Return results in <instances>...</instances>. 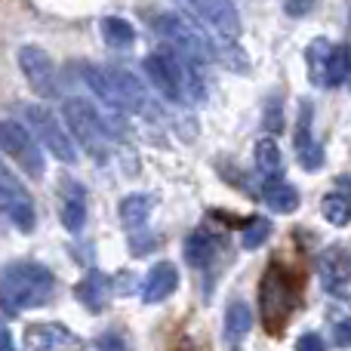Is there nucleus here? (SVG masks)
<instances>
[{
    "mask_svg": "<svg viewBox=\"0 0 351 351\" xmlns=\"http://www.w3.org/2000/svg\"><path fill=\"white\" fill-rule=\"evenodd\" d=\"M56 290L53 271L37 262H12L0 271V308L6 315H19L28 308H40Z\"/></svg>",
    "mask_w": 351,
    "mask_h": 351,
    "instance_id": "nucleus-1",
    "label": "nucleus"
},
{
    "mask_svg": "<svg viewBox=\"0 0 351 351\" xmlns=\"http://www.w3.org/2000/svg\"><path fill=\"white\" fill-rule=\"evenodd\" d=\"M84 77L90 84V90L99 99L111 105V108H123V111H142L148 102L145 86L142 80H136L133 74L121 71V68H99V65H86Z\"/></svg>",
    "mask_w": 351,
    "mask_h": 351,
    "instance_id": "nucleus-2",
    "label": "nucleus"
},
{
    "mask_svg": "<svg viewBox=\"0 0 351 351\" xmlns=\"http://www.w3.org/2000/svg\"><path fill=\"white\" fill-rule=\"evenodd\" d=\"M290 308H293V290H290V284H287V271L278 262H271L259 284V315L271 336H278L280 330L287 327Z\"/></svg>",
    "mask_w": 351,
    "mask_h": 351,
    "instance_id": "nucleus-3",
    "label": "nucleus"
},
{
    "mask_svg": "<svg viewBox=\"0 0 351 351\" xmlns=\"http://www.w3.org/2000/svg\"><path fill=\"white\" fill-rule=\"evenodd\" d=\"M158 31L179 49L182 59L194 62V65H204V62L216 59V47H213L204 31L188 22L182 12H164V16L158 19Z\"/></svg>",
    "mask_w": 351,
    "mask_h": 351,
    "instance_id": "nucleus-4",
    "label": "nucleus"
},
{
    "mask_svg": "<svg viewBox=\"0 0 351 351\" xmlns=\"http://www.w3.org/2000/svg\"><path fill=\"white\" fill-rule=\"evenodd\" d=\"M62 117H65V123H68V130H71L74 139H77L84 148H90L93 158L102 160L105 133H108V127H105L102 117L96 114V108H93L86 99H68V102L62 105Z\"/></svg>",
    "mask_w": 351,
    "mask_h": 351,
    "instance_id": "nucleus-5",
    "label": "nucleus"
},
{
    "mask_svg": "<svg viewBox=\"0 0 351 351\" xmlns=\"http://www.w3.org/2000/svg\"><path fill=\"white\" fill-rule=\"evenodd\" d=\"M0 148L3 154H10L22 173H28L31 179H43L47 173V160H43V152L37 148V142L31 139V133L16 121H0Z\"/></svg>",
    "mask_w": 351,
    "mask_h": 351,
    "instance_id": "nucleus-6",
    "label": "nucleus"
},
{
    "mask_svg": "<svg viewBox=\"0 0 351 351\" xmlns=\"http://www.w3.org/2000/svg\"><path fill=\"white\" fill-rule=\"evenodd\" d=\"M25 114H28L31 127H34L40 148H47V152L53 154L56 160H62V164H77V148H74L71 136L62 130L59 117H56L53 111L40 108V105H31Z\"/></svg>",
    "mask_w": 351,
    "mask_h": 351,
    "instance_id": "nucleus-7",
    "label": "nucleus"
},
{
    "mask_svg": "<svg viewBox=\"0 0 351 351\" xmlns=\"http://www.w3.org/2000/svg\"><path fill=\"white\" fill-rule=\"evenodd\" d=\"M0 210L12 219V225H16L19 231H31L37 222L31 194L25 191L22 182H19L10 170H3V167H0Z\"/></svg>",
    "mask_w": 351,
    "mask_h": 351,
    "instance_id": "nucleus-8",
    "label": "nucleus"
},
{
    "mask_svg": "<svg viewBox=\"0 0 351 351\" xmlns=\"http://www.w3.org/2000/svg\"><path fill=\"white\" fill-rule=\"evenodd\" d=\"M19 68H22L25 80L31 84V90L43 99H56L59 96V84H56V65L49 59L47 49L40 47H22L19 49Z\"/></svg>",
    "mask_w": 351,
    "mask_h": 351,
    "instance_id": "nucleus-9",
    "label": "nucleus"
},
{
    "mask_svg": "<svg viewBox=\"0 0 351 351\" xmlns=\"http://www.w3.org/2000/svg\"><path fill=\"white\" fill-rule=\"evenodd\" d=\"M25 346L31 351H84V339L65 324H31L25 330Z\"/></svg>",
    "mask_w": 351,
    "mask_h": 351,
    "instance_id": "nucleus-10",
    "label": "nucleus"
},
{
    "mask_svg": "<svg viewBox=\"0 0 351 351\" xmlns=\"http://www.w3.org/2000/svg\"><path fill=\"white\" fill-rule=\"evenodd\" d=\"M317 274L327 293L333 296H348L351 290V253L346 247H330L317 259Z\"/></svg>",
    "mask_w": 351,
    "mask_h": 351,
    "instance_id": "nucleus-11",
    "label": "nucleus"
},
{
    "mask_svg": "<svg viewBox=\"0 0 351 351\" xmlns=\"http://www.w3.org/2000/svg\"><path fill=\"white\" fill-rule=\"evenodd\" d=\"M185 12L197 16L200 22L210 25L216 34H222L225 40L241 34V16H237L234 3H228V0H197V3H188Z\"/></svg>",
    "mask_w": 351,
    "mask_h": 351,
    "instance_id": "nucleus-12",
    "label": "nucleus"
},
{
    "mask_svg": "<svg viewBox=\"0 0 351 351\" xmlns=\"http://www.w3.org/2000/svg\"><path fill=\"white\" fill-rule=\"evenodd\" d=\"M176 287H179V271H176V265L173 262H160V265H154L152 271H148L145 284H142V299H145L148 305H158L173 296Z\"/></svg>",
    "mask_w": 351,
    "mask_h": 351,
    "instance_id": "nucleus-13",
    "label": "nucleus"
},
{
    "mask_svg": "<svg viewBox=\"0 0 351 351\" xmlns=\"http://www.w3.org/2000/svg\"><path fill=\"white\" fill-rule=\"evenodd\" d=\"M59 216L62 225H65L71 234H77L86 222V197H84V188L68 182V191L62 194V206H59Z\"/></svg>",
    "mask_w": 351,
    "mask_h": 351,
    "instance_id": "nucleus-14",
    "label": "nucleus"
},
{
    "mask_svg": "<svg viewBox=\"0 0 351 351\" xmlns=\"http://www.w3.org/2000/svg\"><path fill=\"white\" fill-rule=\"evenodd\" d=\"M250 330H253V311H250L247 302L234 299V302L228 305V311H225V330H222L225 342H228L231 348H237Z\"/></svg>",
    "mask_w": 351,
    "mask_h": 351,
    "instance_id": "nucleus-15",
    "label": "nucleus"
},
{
    "mask_svg": "<svg viewBox=\"0 0 351 351\" xmlns=\"http://www.w3.org/2000/svg\"><path fill=\"white\" fill-rule=\"evenodd\" d=\"M262 200H265L268 210H274V213H296L299 210V191L284 179L262 182Z\"/></svg>",
    "mask_w": 351,
    "mask_h": 351,
    "instance_id": "nucleus-16",
    "label": "nucleus"
},
{
    "mask_svg": "<svg viewBox=\"0 0 351 351\" xmlns=\"http://www.w3.org/2000/svg\"><path fill=\"white\" fill-rule=\"evenodd\" d=\"M111 296V280L102 271H90L84 280L77 284V299L86 305L90 311H102L105 302Z\"/></svg>",
    "mask_w": 351,
    "mask_h": 351,
    "instance_id": "nucleus-17",
    "label": "nucleus"
},
{
    "mask_svg": "<svg viewBox=\"0 0 351 351\" xmlns=\"http://www.w3.org/2000/svg\"><path fill=\"white\" fill-rule=\"evenodd\" d=\"M154 204H158L154 194H130V197L121 200V222L127 228H142L148 222V216H152Z\"/></svg>",
    "mask_w": 351,
    "mask_h": 351,
    "instance_id": "nucleus-18",
    "label": "nucleus"
},
{
    "mask_svg": "<svg viewBox=\"0 0 351 351\" xmlns=\"http://www.w3.org/2000/svg\"><path fill=\"white\" fill-rule=\"evenodd\" d=\"M330 49H333V43H330L327 37H317V40H311V43H308V49H305L308 74H311V80H315L317 86H327V62H330Z\"/></svg>",
    "mask_w": 351,
    "mask_h": 351,
    "instance_id": "nucleus-19",
    "label": "nucleus"
},
{
    "mask_svg": "<svg viewBox=\"0 0 351 351\" xmlns=\"http://www.w3.org/2000/svg\"><path fill=\"white\" fill-rule=\"evenodd\" d=\"M256 167L265 176V182L280 179V170H284V158H280V148L274 139H259L256 142Z\"/></svg>",
    "mask_w": 351,
    "mask_h": 351,
    "instance_id": "nucleus-20",
    "label": "nucleus"
},
{
    "mask_svg": "<svg viewBox=\"0 0 351 351\" xmlns=\"http://www.w3.org/2000/svg\"><path fill=\"white\" fill-rule=\"evenodd\" d=\"M102 37H105V43H108V47L127 49V47H133V43H136V28L127 22V19L108 16V19H102Z\"/></svg>",
    "mask_w": 351,
    "mask_h": 351,
    "instance_id": "nucleus-21",
    "label": "nucleus"
},
{
    "mask_svg": "<svg viewBox=\"0 0 351 351\" xmlns=\"http://www.w3.org/2000/svg\"><path fill=\"white\" fill-rule=\"evenodd\" d=\"M185 262L191 268H204V265H210V259H213V237L206 234V231H194V234H188V241H185Z\"/></svg>",
    "mask_w": 351,
    "mask_h": 351,
    "instance_id": "nucleus-22",
    "label": "nucleus"
},
{
    "mask_svg": "<svg viewBox=\"0 0 351 351\" xmlns=\"http://www.w3.org/2000/svg\"><path fill=\"white\" fill-rule=\"evenodd\" d=\"M351 77V49L346 43H333L327 62V86H339Z\"/></svg>",
    "mask_w": 351,
    "mask_h": 351,
    "instance_id": "nucleus-23",
    "label": "nucleus"
},
{
    "mask_svg": "<svg viewBox=\"0 0 351 351\" xmlns=\"http://www.w3.org/2000/svg\"><path fill=\"white\" fill-rule=\"evenodd\" d=\"M321 213L330 225L346 228V225L351 222V197L348 194H327V197L321 200Z\"/></svg>",
    "mask_w": 351,
    "mask_h": 351,
    "instance_id": "nucleus-24",
    "label": "nucleus"
},
{
    "mask_svg": "<svg viewBox=\"0 0 351 351\" xmlns=\"http://www.w3.org/2000/svg\"><path fill=\"white\" fill-rule=\"evenodd\" d=\"M271 234V222L268 219H250L247 225H243V247L247 250H256L259 243H265V237Z\"/></svg>",
    "mask_w": 351,
    "mask_h": 351,
    "instance_id": "nucleus-25",
    "label": "nucleus"
},
{
    "mask_svg": "<svg viewBox=\"0 0 351 351\" xmlns=\"http://www.w3.org/2000/svg\"><path fill=\"white\" fill-rule=\"evenodd\" d=\"M216 59H222L228 68H237V71H247L250 68V62H247V56H243V49L237 47V43H231V40H225L222 47L216 49Z\"/></svg>",
    "mask_w": 351,
    "mask_h": 351,
    "instance_id": "nucleus-26",
    "label": "nucleus"
},
{
    "mask_svg": "<svg viewBox=\"0 0 351 351\" xmlns=\"http://www.w3.org/2000/svg\"><path fill=\"white\" fill-rule=\"evenodd\" d=\"M265 123H268V130H271V133H280V130H284V111H280V102H278V99H271V102H268V108H265Z\"/></svg>",
    "mask_w": 351,
    "mask_h": 351,
    "instance_id": "nucleus-27",
    "label": "nucleus"
},
{
    "mask_svg": "<svg viewBox=\"0 0 351 351\" xmlns=\"http://www.w3.org/2000/svg\"><path fill=\"white\" fill-rule=\"evenodd\" d=\"M296 351H327V346H324V339L317 333H302L296 339Z\"/></svg>",
    "mask_w": 351,
    "mask_h": 351,
    "instance_id": "nucleus-28",
    "label": "nucleus"
},
{
    "mask_svg": "<svg viewBox=\"0 0 351 351\" xmlns=\"http://www.w3.org/2000/svg\"><path fill=\"white\" fill-rule=\"evenodd\" d=\"M333 342L339 348H351V317H346V321H339L333 327Z\"/></svg>",
    "mask_w": 351,
    "mask_h": 351,
    "instance_id": "nucleus-29",
    "label": "nucleus"
},
{
    "mask_svg": "<svg viewBox=\"0 0 351 351\" xmlns=\"http://www.w3.org/2000/svg\"><path fill=\"white\" fill-rule=\"evenodd\" d=\"M0 351H19L12 346V336H10V330H6L3 321H0Z\"/></svg>",
    "mask_w": 351,
    "mask_h": 351,
    "instance_id": "nucleus-30",
    "label": "nucleus"
},
{
    "mask_svg": "<svg viewBox=\"0 0 351 351\" xmlns=\"http://www.w3.org/2000/svg\"><path fill=\"white\" fill-rule=\"evenodd\" d=\"M284 10L290 12V16H302V12H308V10H311V3H308V0H305V3H287Z\"/></svg>",
    "mask_w": 351,
    "mask_h": 351,
    "instance_id": "nucleus-31",
    "label": "nucleus"
}]
</instances>
